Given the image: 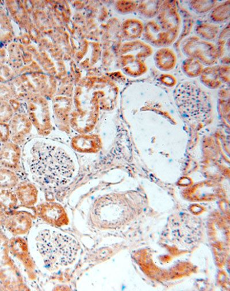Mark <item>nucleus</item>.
<instances>
[{"label":"nucleus","instance_id":"1","mask_svg":"<svg viewBox=\"0 0 230 291\" xmlns=\"http://www.w3.org/2000/svg\"><path fill=\"white\" fill-rule=\"evenodd\" d=\"M26 161L32 180L50 189L68 185L77 170L76 159L67 147L44 139L29 143L26 150Z\"/></svg>","mask_w":230,"mask_h":291},{"label":"nucleus","instance_id":"2","mask_svg":"<svg viewBox=\"0 0 230 291\" xmlns=\"http://www.w3.org/2000/svg\"><path fill=\"white\" fill-rule=\"evenodd\" d=\"M35 246L45 265L53 269L73 264L80 250V245L75 238L50 229H45L37 233Z\"/></svg>","mask_w":230,"mask_h":291},{"label":"nucleus","instance_id":"3","mask_svg":"<svg viewBox=\"0 0 230 291\" xmlns=\"http://www.w3.org/2000/svg\"><path fill=\"white\" fill-rule=\"evenodd\" d=\"M174 95L178 111L190 126L199 128L209 122L212 112L210 100L198 85L191 82L181 83Z\"/></svg>","mask_w":230,"mask_h":291},{"label":"nucleus","instance_id":"4","mask_svg":"<svg viewBox=\"0 0 230 291\" xmlns=\"http://www.w3.org/2000/svg\"><path fill=\"white\" fill-rule=\"evenodd\" d=\"M124 215L115 196L98 199L94 203L89 214L92 225L100 229H114L123 222Z\"/></svg>","mask_w":230,"mask_h":291},{"label":"nucleus","instance_id":"5","mask_svg":"<svg viewBox=\"0 0 230 291\" xmlns=\"http://www.w3.org/2000/svg\"><path fill=\"white\" fill-rule=\"evenodd\" d=\"M182 51L186 56L198 60L203 65L208 66L216 64L219 58L217 46L197 37L186 40L182 46Z\"/></svg>","mask_w":230,"mask_h":291},{"label":"nucleus","instance_id":"6","mask_svg":"<svg viewBox=\"0 0 230 291\" xmlns=\"http://www.w3.org/2000/svg\"><path fill=\"white\" fill-rule=\"evenodd\" d=\"M36 213L42 220L50 225L61 227L68 226L69 219L67 211L57 203H45L36 208Z\"/></svg>","mask_w":230,"mask_h":291},{"label":"nucleus","instance_id":"7","mask_svg":"<svg viewBox=\"0 0 230 291\" xmlns=\"http://www.w3.org/2000/svg\"><path fill=\"white\" fill-rule=\"evenodd\" d=\"M22 150L19 146L12 141L3 143L0 149V163L12 169L20 165Z\"/></svg>","mask_w":230,"mask_h":291},{"label":"nucleus","instance_id":"8","mask_svg":"<svg viewBox=\"0 0 230 291\" xmlns=\"http://www.w3.org/2000/svg\"><path fill=\"white\" fill-rule=\"evenodd\" d=\"M171 34V32L166 31V30H161V28L154 21L147 24L145 27V39L155 46L161 47L170 45L175 39Z\"/></svg>","mask_w":230,"mask_h":291},{"label":"nucleus","instance_id":"9","mask_svg":"<svg viewBox=\"0 0 230 291\" xmlns=\"http://www.w3.org/2000/svg\"><path fill=\"white\" fill-rule=\"evenodd\" d=\"M15 194L18 201L26 207L34 206L38 199V190L31 183L20 184L16 188Z\"/></svg>","mask_w":230,"mask_h":291},{"label":"nucleus","instance_id":"10","mask_svg":"<svg viewBox=\"0 0 230 291\" xmlns=\"http://www.w3.org/2000/svg\"><path fill=\"white\" fill-rule=\"evenodd\" d=\"M71 146L73 150L80 154H92L97 151L99 141L93 136H78L73 138Z\"/></svg>","mask_w":230,"mask_h":291},{"label":"nucleus","instance_id":"11","mask_svg":"<svg viewBox=\"0 0 230 291\" xmlns=\"http://www.w3.org/2000/svg\"><path fill=\"white\" fill-rule=\"evenodd\" d=\"M32 226V220L29 213L18 212L10 219L9 227L14 234L23 235L29 232Z\"/></svg>","mask_w":230,"mask_h":291},{"label":"nucleus","instance_id":"12","mask_svg":"<svg viewBox=\"0 0 230 291\" xmlns=\"http://www.w3.org/2000/svg\"><path fill=\"white\" fill-rule=\"evenodd\" d=\"M159 18L163 28L176 35L180 25V17L175 9L166 6V8H164L161 11Z\"/></svg>","mask_w":230,"mask_h":291},{"label":"nucleus","instance_id":"13","mask_svg":"<svg viewBox=\"0 0 230 291\" xmlns=\"http://www.w3.org/2000/svg\"><path fill=\"white\" fill-rule=\"evenodd\" d=\"M154 61L159 69L169 71L173 69L176 64V57L172 50L163 48L156 52Z\"/></svg>","mask_w":230,"mask_h":291},{"label":"nucleus","instance_id":"14","mask_svg":"<svg viewBox=\"0 0 230 291\" xmlns=\"http://www.w3.org/2000/svg\"><path fill=\"white\" fill-rule=\"evenodd\" d=\"M13 251L18 259L27 269H32L34 265L29 255L27 242L22 238H17L13 242Z\"/></svg>","mask_w":230,"mask_h":291},{"label":"nucleus","instance_id":"15","mask_svg":"<svg viewBox=\"0 0 230 291\" xmlns=\"http://www.w3.org/2000/svg\"><path fill=\"white\" fill-rule=\"evenodd\" d=\"M124 70L129 75L139 76L145 72L147 66L141 59L135 58L133 54L124 57Z\"/></svg>","mask_w":230,"mask_h":291},{"label":"nucleus","instance_id":"16","mask_svg":"<svg viewBox=\"0 0 230 291\" xmlns=\"http://www.w3.org/2000/svg\"><path fill=\"white\" fill-rule=\"evenodd\" d=\"M123 31L128 41L135 40L142 34L143 23L137 19H128L124 23Z\"/></svg>","mask_w":230,"mask_h":291},{"label":"nucleus","instance_id":"17","mask_svg":"<svg viewBox=\"0 0 230 291\" xmlns=\"http://www.w3.org/2000/svg\"><path fill=\"white\" fill-rule=\"evenodd\" d=\"M220 59L229 63V27L225 28L220 33L217 47Z\"/></svg>","mask_w":230,"mask_h":291},{"label":"nucleus","instance_id":"18","mask_svg":"<svg viewBox=\"0 0 230 291\" xmlns=\"http://www.w3.org/2000/svg\"><path fill=\"white\" fill-rule=\"evenodd\" d=\"M182 68L186 75L196 78L203 72L204 66L199 60L189 57L183 62Z\"/></svg>","mask_w":230,"mask_h":291},{"label":"nucleus","instance_id":"19","mask_svg":"<svg viewBox=\"0 0 230 291\" xmlns=\"http://www.w3.org/2000/svg\"><path fill=\"white\" fill-rule=\"evenodd\" d=\"M219 31L217 26L211 24H201L196 28L197 35L205 41L214 40L217 37Z\"/></svg>","mask_w":230,"mask_h":291},{"label":"nucleus","instance_id":"20","mask_svg":"<svg viewBox=\"0 0 230 291\" xmlns=\"http://www.w3.org/2000/svg\"><path fill=\"white\" fill-rule=\"evenodd\" d=\"M127 51L128 52H134V54L139 59L148 57L151 54L152 52L151 48L149 46L143 44V42L137 41L128 43Z\"/></svg>","mask_w":230,"mask_h":291},{"label":"nucleus","instance_id":"21","mask_svg":"<svg viewBox=\"0 0 230 291\" xmlns=\"http://www.w3.org/2000/svg\"><path fill=\"white\" fill-rule=\"evenodd\" d=\"M16 174L11 170L0 169V188L11 189L18 184Z\"/></svg>","mask_w":230,"mask_h":291},{"label":"nucleus","instance_id":"22","mask_svg":"<svg viewBox=\"0 0 230 291\" xmlns=\"http://www.w3.org/2000/svg\"><path fill=\"white\" fill-rule=\"evenodd\" d=\"M18 199L15 193L11 191H0V207L5 209L11 210L17 205Z\"/></svg>","mask_w":230,"mask_h":291},{"label":"nucleus","instance_id":"23","mask_svg":"<svg viewBox=\"0 0 230 291\" xmlns=\"http://www.w3.org/2000/svg\"><path fill=\"white\" fill-rule=\"evenodd\" d=\"M229 2L224 3L214 9L211 17L217 22H223L229 17Z\"/></svg>","mask_w":230,"mask_h":291},{"label":"nucleus","instance_id":"24","mask_svg":"<svg viewBox=\"0 0 230 291\" xmlns=\"http://www.w3.org/2000/svg\"><path fill=\"white\" fill-rule=\"evenodd\" d=\"M201 79L204 82L210 83V82H219V66H209L204 69L201 73Z\"/></svg>","mask_w":230,"mask_h":291},{"label":"nucleus","instance_id":"25","mask_svg":"<svg viewBox=\"0 0 230 291\" xmlns=\"http://www.w3.org/2000/svg\"><path fill=\"white\" fill-rule=\"evenodd\" d=\"M191 8L197 13H205L212 9L216 4L215 1H193L191 2Z\"/></svg>","mask_w":230,"mask_h":291},{"label":"nucleus","instance_id":"26","mask_svg":"<svg viewBox=\"0 0 230 291\" xmlns=\"http://www.w3.org/2000/svg\"><path fill=\"white\" fill-rule=\"evenodd\" d=\"M0 149H1V146H0Z\"/></svg>","mask_w":230,"mask_h":291}]
</instances>
